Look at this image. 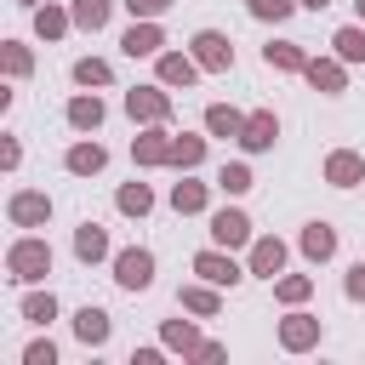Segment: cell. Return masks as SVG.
Here are the masks:
<instances>
[{"label":"cell","instance_id":"1","mask_svg":"<svg viewBox=\"0 0 365 365\" xmlns=\"http://www.w3.org/2000/svg\"><path fill=\"white\" fill-rule=\"evenodd\" d=\"M51 274V240L46 234H17L6 245V279L11 285H40Z\"/></svg>","mask_w":365,"mask_h":365},{"label":"cell","instance_id":"2","mask_svg":"<svg viewBox=\"0 0 365 365\" xmlns=\"http://www.w3.org/2000/svg\"><path fill=\"white\" fill-rule=\"evenodd\" d=\"M125 114L131 125H171V86H131L125 91Z\"/></svg>","mask_w":365,"mask_h":365},{"label":"cell","instance_id":"3","mask_svg":"<svg viewBox=\"0 0 365 365\" xmlns=\"http://www.w3.org/2000/svg\"><path fill=\"white\" fill-rule=\"evenodd\" d=\"M319 342H325V319L308 314V308H285V319H279V348H285V354H314Z\"/></svg>","mask_w":365,"mask_h":365},{"label":"cell","instance_id":"4","mask_svg":"<svg viewBox=\"0 0 365 365\" xmlns=\"http://www.w3.org/2000/svg\"><path fill=\"white\" fill-rule=\"evenodd\" d=\"M108 268H114V285L131 291V297L154 285V251H148V245H125V251H114Z\"/></svg>","mask_w":365,"mask_h":365},{"label":"cell","instance_id":"5","mask_svg":"<svg viewBox=\"0 0 365 365\" xmlns=\"http://www.w3.org/2000/svg\"><path fill=\"white\" fill-rule=\"evenodd\" d=\"M188 51H194V63H200L205 74H228V68H234V40H228L222 29H200V34L188 40Z\"/></svg>","mask_w":365,"mask_h":365},{"label":"cell","instance_id":"6","mask_svg":"<svg viewBox=\"0 0 365 365\" xmlns=\"http://www.w3.org/2000/svg\"><path fill=\"white\" fill-rule=\"evenodd\" d=\"M6 217H11V228H46L51 222V194L46 188H11Z\"/></svg>","mask_w":365,"mask_h":365},{"label":"cell","instance_id":"7","mask_svg":"<svg viewBox=\"0 0 365 365\" xmlns=\"http://www.w3.org/2000/svg\"><path fill=\"white\" fill-rule=\"evenodd\" d=\"M285 257H291V251H285V240H279V234H257V240L245 245V268H251L257 279H268V285L285 274Z\"/></svg>","mask_w":365,"mask_h":365},{"label":"cell","instance_id":"8","mask_svg":"<svg viewBox=\"0 0 365 365\" xmlns=\"http://www.w3.org/2000/svg\"><path fill=\"white\" fill-rule=\"evenodd\" d=\"M194 274H200V279H211V285H222V291H234L251 268H240V262H234V251L205 245V251H194Z\"/></svg>","mask_w":365,"mask_h":365},{"label":"cell","instance_id":"9","mask_svg":"<svg viewBox=\"0 0 365 365\" xmlns=\"http://www.w3.org/2000/svg\"><path fill=\"white\" fill-rule=\"evenodd\" d=\"M211 245H222V251H240V245H251L257 234H251V217L240 211V205H222V211H211Z\"/></svg>","mask_w":365,"mask_h":365},{"label":"cell","instance_id":"10","mask_svg":"<svg viewBox=\"0 0 365 365\" xmlns=\"http://www.w3.org/2000/svg\"><path fill=\"white\" fill-rule=\"evenodd\" d=\"M120 51H125V57H160V51H165L160 17H131V29L120 34Z\"/></svg>","mask_w":365,"mask_h":365},{"label":"cell","instance_id":"11","mask_svg":"<svg viewBox=\"0 0 365 365\" xmlns=\"http://www.w3.org/2000/svg\"><path fill=\"white\" fill-rule=\"evenodd\" d=\"M200 74H205V68L194 63V51H160V57H154V80L171 86V91H188Z\"/></svg>","mask_w":365,"mask_h":365},{"label":"cell","instance_id":"12","mask_svg":"<svg viewBox=\"0 0 365 365\" xmlns=\"http://www.w3.org/2000/svg\"><path fill=\"white\" fill-rule=\"evenodd\" d=\"M302 80H308L319 97H342V91H348V63H342L336 51H331V57H308Z\"/></svg>","mask_w":365,"mask_h":365},{"label":"cell","instance_id":"13","mask_svg":"<svg viewBox=\"0 0 365 365\" xmlns=\"http://www.w3.org/2000/svg\"><path fill=\"white\" fill-rule=\"evenodd\" d=\"M177 308H182V314H194V319H217V314H222V285H211V279H200V274H194V279L177 291Z\"/></svg>","mask_w":365,"mask_h":365},{"label":"cell","instance_id":"14","mask_svg":"<svg viewBox=\"0 0 365 365\" xmlns=\"http://www.w3.org/2000/svg\"><path fill=\"white\" fill-rule=\"evenodd\" d=\"M108 336H114V319H108V308H97V302H86V308H74V342L80 348H108Z\"/></svg>","mask_w":365,"mask_h":365},{"label":"cell","instance_id":"15","mask_svg":"<svg viewBox=\"0 0 365 365\" xmlns=\"http://www.w3.org/2000/svg\"><path fill=\"white\" fill-rule=\"evenodd\" d=\"M63 120H68V125H74L80 137H91V131H97V125L108 120V103H103L97 91H86V86H80V91L68 97V108H63Z\"/></svg>","mask_w":365,"mask_h":365},{"label":"cell","instance_id":"16","mask_svg":"<svg viewBox=\"0 0 365 365\" xmlns=\"http://www.w3.org/2000/svg\"><path fill=\"white\" fill-rule=\"evenodd\" d=\"M131 160H137L143 171L171 165V131H165V125H143V131L131 137Z\"/></svg>","mask_w":365,"mask_h":365},{"label":"cell","instance_id":"17","mask_svg":"<svg viewBox=\"0 0 365 365\" xmlns=\"http://www.w3.org/2000/svg\"><path fill=\"white\" fill-rule=\"evenodd\" d=\"M274 143H279V114H274V108H257V114H245L240 148H245V154H268Z\"/></svg>","mask_w":365,"mask_h":365},{"label":"cell","instance_id":"18","mask_svg":"<svg viewBox=\"0 0 365 365\" xmlns=\"http://www.w3.org/2000/svg\"><path fill=\"white\" fill-rule=\"evenodd\" d=\"M325 182L331 188H359L365 182V154L359 148H331L325 154Z\"/></svg>","mask_w":365,"mask_h":365},{"label":"cell","instance_id":"19","mask_svg":"<svg viewBox=\"0 0 365 365\" xmlns=\"http://www.w3.org/2000/svg\"><path fill=\"white\" fill-rule=\"evenodd\" d=\"M74 257H80L86 268H97V262H114V245H108V228L86 217V222L74 228Z\"/></svg>","mask_w":365,"mask_h":365},{"label":"cell","instance_id":"20","mask_svg":"<svg viewBox=\"0 0 365 365\" xmlns=\"http://www.w3.org/2000/svg\"><path fill=\"white\" fill-rule=\"evenodd\" d=\"M297 251L319 268V262H331L336 257V228L325 222V217H314V222H302V234H297Z\"/></svg>","mask_w":365,"mask_h":365},{"label":"cell","instance_id":"21","mask_svg":"<svg viewBox=\"0 0 365 365\" xmlns=\"http://www.w3.org/2000/svg\"><path fill=\"white\" fill-rule=\"evenodd\" d=\"M108 165V148L97 143V137H80V143H68V154H63V171L68 177H97Z\"/></svg>","mask_w":365,"mask_h":365},{"label":"cell","instance_id":"22","mask_svg":"<svg viewBox=\"0 0 365 365\" xmlns=\"http://www.w3.org/2000/svg\"><path fill=\"white\" fill-rule=\"evenodd\" d=\"M211 148V131H171V165L177 171H200Z\"/></svg>","mask_w":365,"mask_h":365},{"label":"cell","instance_id":"23","mask_svg":"<svg viewBox=\"0 0 365 365\" xmlns=\"http://www.w3.org/2000/svg\"><path fill=\"white\" fill-rule=\"evenodd\" d=\"M211 188L217 182H194V171H182V182H171V211L177 217H200L211 205Z\"/></svg>","mask_w":365,"mask_h":365},{"label":"cell","instance_id":"24","mask_svg":"<svg viewBox=\"0 0 365 365\" xmlns=\"http://www.w3.org/2000/svg\"><path fill=\"white\" fill-rule=\"evenodd\" d=\"M29 17H34V34H40L46 46H57V40H63V34L74 29V11H68V6H57V0H46V6H34Z\"/></svg>","mask_w":365,"mask_h":365},{"label":"cell","instance_id":"25","mask_svg":"<svg viewBox=\"0 0 365 365\" xmlns=\"http://www.w3.org/2000/svg\"><path fill=\"white\" fill-rule=\"evenodd\" d=\"M262 63H268L274 74H302V68H308V51H302L297 40H268V46H262Z\"/></svg>","mask_w":365,"mask_h":365},{"label":"cell","instance_id":"26","mask_svg":"<svg viewBox=\"0 0 365 365\" xmlns=\"http://www.w3.org/2000/svg\"><path fill=\"white\" fill-rule=\"evenodd\" d=\"M205 131H211V137H222V143H240L245 114H240L234 103H205Z\"/></svg>","mask_w":365,"mask_h":365},{"label":"cell","instance_id":"27","mask_svg":"<svg viewBox=\"0 0 365 365\" xmlns=\"http://www.w3.org/2000/svg\"><path fill=\"white\" fill-rule=\"evenodd\" d=\"M114 211L143 222V217L154 211V188H148V182H137V177H131V182H120V188H114Z\"/></svg>","mask_w":365,"mask_h":365},{"label":"cell","instance_id":"28","mask_svg":"<svg viewBox=\"0 0 365 365\" xmlns=\"http://www.w3.org/2000/svg\"><path fill=\"white\" fill-rule=\"evenodd\" d=\"M68 11H74V29L80 34H103L108 17H114V0H68Z\"/></svg>","mask_w":365,"mask_h":365},{"label":"cell","instance_id":"29","mask_svg":"<svg viewBox=\"0 0 365 365\" xmlns=\"http://www.w3.org/2000/svg\"><path fill=\"white\" fill-rule=\"evenodd\" d=\"M74 86H86V91H103V86H114V63L108 57H74Z\"/></svg>","mask_w":365,"mask_h":365},{"label":"cell","instance_id":"30","mask_svg":"<svg viewBox=\"0 0 365 365\" xmlns=\"http://www.w3.org/2000/svg\"><path fill=\"white\" fill-rule=\"evenodd\" d=\"M17 314H23L29 325H40V331H46V325L57 319V297H51V291H40V285H29V291H23V302H17Z\"/></svg>","mask_w":365,"mask_h":365},{"label":"cell","instance_id":"31","mask_svg":"<svg viewBox=\"0 0 365 365\" xmlns=\"http://www.w3.org/2000/svg\"><path fill=\"white\" fill-rule=\"evenodd\" d=\"M160 342H165L171 354H182V359H188V354H194L205 336L194 331V319H160Z\"/></svg>","mask_w":365,"mask_h":365},{"label":"cell","instance_id":"32","mask_svg":"<svg viewBox=\"0 0 365 365\" xmlns=\"http://www.w3.org/2000/svg\"><path fill=\"white\" fill-rule=\"evenodd\" d=\"M308 297H314V274H279L274 279V302L279 308H302Z\"/></svg>","mask_w":365,"mask_h":365},{"label":"cell","instance_id":"33","mask_svg":"<svg viewBox=\"0 0 365 365\" xmlns=\"http://www.w3.org/2000/svg\"><path fill=\"white\" fill-rule=\"evenodd\" d=\"M217 188H222L228 200H240V194H251V188H257V177H251V165H245V160H228V165H217Z\"/></svg>","mask_w":365,"mask_h":365},{"label":"cell","instance_id":"34","mask_svg":"<svg viewBox=\"0 0 365 365\" xmlns=\"http://www.w3.org/2000/svg\"><path fill=\"white\" fill-rule=\"evenodd\" d=\"M331 51H336L342 63H365V23H342V29L331 34Z\"/></svg>","mask_w":365,"mask_h":365},{"label":"cell","instance_id":"35","mask_svg":"<svg viewBox=\"0 0 365 365\" xmlns=\"http://www.w3.org/2000/svg\"><path fill=\"white\" fill-rule=\"evenodd\" d=\"M0 68H6L11 80H29V74H34V51H29L23 40H0Z\"/></svg>","mask_w":365,"mask_h":365},{"label":"cell","instance_id":"36","mask_svg":"<svg viewBox=\"0 0 365 365\" xmlns=\"http://www.w3.org/2000/svg\"><path fill=\"white\" fill-rule=\"evenodd\" d=\"M245 11H251L257 23H285V17L297 11V0H245Z\"/></svg>","mask_w":365,"mask_h":365},{"label":"cell","instance_id":"37","mask_svg":"<svg viewBox=\"0 0 365 365\" xmlns=\"http://www.w3.org/2000/svg\"><path fill=\"white\" fill-rule=\"evenodd\" d=\"M23 365H57V342H51V336H34V342L23 348Z\"/></svg>","mask_w":365,"mask_h":365},{"label":"cell","instance_id":"38","mask_svg":"<svg viewBox=\"0 0 365 365\" xmlns=\"http://www.w3.org/2000/svg\"><path fill=\"white\" fill-rule=\"evenodd\" d=\"M342 297H348V302H365V257L348 262V274H342Z\"/></svg>","mask_w":365,"mask_h":365},{"label":"cell","instance_id":"39","mask_svg":"<svg viewBox=\"0 0 365 365\" xmlns=\"http://www.w3.org/2000/svg\"><path fill=\"white\" fill-rule=\"evenodd\" d=\"M120 6H125L131 17H165V11L177 6V0H120Z\"/></svg>","mask_w":365,"mask_h":365},{"label":"cell","instance_id":"40","mask_svg":"<svg viewBox=\"0 0 365 365\" xmlns=\"http://www.w3.org/2000/svg\"><path fill=\"white\" fill-rule=\"evenodd\" d=\"M0 165H6V171H17V165H23V143H17V131H6V137H0Z\"/></svg>","mask_w":365,"mask_h":365},{"label":"cell","instance_id":"41","mask_svg":"<svg viewBox=\"0 0 365 365\" xmlns=\"http://www.w3.org/2000/svg\"><path fill=\"white\" fill-rule=\"evenodd\" d=\"M165 354H171L165 342H154V348H131V365H160Z\"/></svg>","mask_w":365,"mask_h":365},{"label":"cell","instance_id":"42","mask_svg":"<svg viewBox=\"0 0 365 365\" xmlns=\"http://www.w3.org/2000/svg\"><path fill=\"white\" fill-rule=\"evenodd\" d=\"M222 354H228V348H222V342H217V336H205V342H200V348H194V354H188V359H205V365H211V359H222Z\"/></svg>","mask_w":365,"mask_h":365},{"label":"cell","instance_id":"43","mask_svg":"<svg viewBox=\"0 0 365 365\" xmlns=\"http://www.w3.org/2000/svg\"><path fill=\"white\" fill-rule=\"evenodd\" d=\"M297 6H308V11H325V6H331V0H297Z\"/></svg>","mask_w":365,"mask_h":365},{"label":"cell","instance_id":"44","mask_svg":"<svg viewBox=\"0 0 365 365\" xmlns=\"http://www.w3.org/2000/svg\"><path fill=\"white\" fill-rule=\"evenodd\" d=\"M17 6H23V11H34V6H40V0H17Z\"/></svg>","mask_w":365,"mask_h":365},{"label":"cell","instance_id":"45","mask_svg":"<svg viewBox=\"0 0 365 365\" xmlns=\"http://www.w3.org/2000/svg\"><path fill=\"white\" fill-rule=\"evenodd\" d=\"M354 11H359V23H365V0H354Z\"/></svg>","mask_w":365,"mask_h":365}]
</instances>
